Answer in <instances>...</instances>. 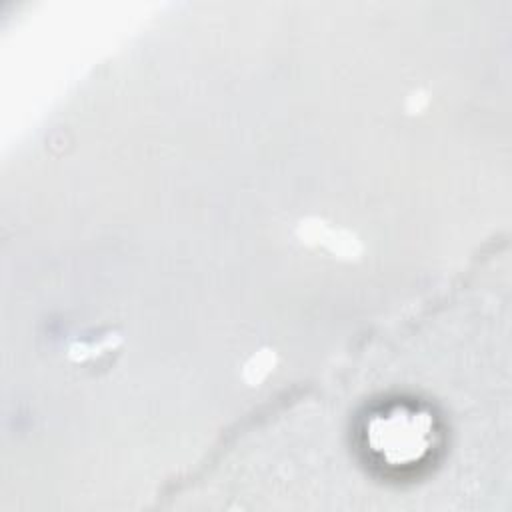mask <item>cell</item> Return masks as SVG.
<instances>
[{
    "label": "cell",
    "mask_w": 512,
    "mask_h": 512,
    "mask_svg": "<svg viewBox=\"0 0 512 512\" xmlns=\"http://www.w3.org/2000/svg\"><path fill=\"white\" fill-rule=\"evenodd\" d=\"M370 444L388 466L416 464L432 446V422L414 410H392L372 420Z\"/></svg>",
    "instance_id": "obj_1"
}]
</instances>
